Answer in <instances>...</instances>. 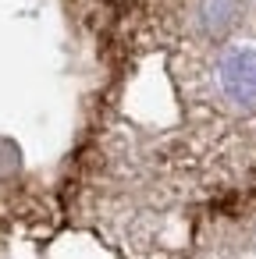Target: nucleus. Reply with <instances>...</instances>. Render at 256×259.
Segmentation results:
<instances>
[{
    "mask_svg": "<svg viewBox=\"0 0 256 259\" xmlns=\"http://www.w3.org/2000/svg\"><path fill=\"white\" fill-rule=\"evenodd\" d=\"M235 11H238L235 0H206L203 4V25L210 32H224L235 22Z\"/></svg>",
    "mask_w": 256,
    "mask_h": 259,
    "instance_id": "obj_2",
    "label": "nucleus"
},
{
    "mask_svg": "<svg viewBox=\"0 0 256 259\" xmlns=\"http://www.w3.org/2000/svg\"><path fill=\"white\" fill-rule=\"evenodd\" d=\"M217 75H221V89L228 93V100L256 110V43L228 50Z\"/></svg>",
    "mask_w": 256,
    "mask_h": 259,
    "instance_id": "obj_1",
    "label": "nucleus"
}]
</instances>
